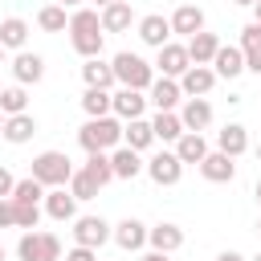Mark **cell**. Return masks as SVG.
<instances>
[{"label":"cell","instance_id":"44dd1931","mask_svg":"<svg viewBox=\"0 0 261 261\" xmlns=\"http://www.w3.org/2000/svg\"><path fill=\"white\" fill-rule=\"evenodd\" d=\"M45 212H49L53 220H61V224H65V220H73V216H77V196H73V192H65V188H49V192H45Z\"/></svg>","mask_w":261,"mask_h":261},{"label":"cell","instance_id":"7a4b0ae2","mask_svg":"<svg viewBox=\"0 0 261 261\" xmlns=\"http://www.w3.org/2000/svg\"><path fill=\"white\" fill-rule=\"evenodd\" d=\"M77 143L82 151H114L122 143V118L118 114H102V118H86L82 130H77Z\"/></svg>","mask_w":261,"mask_h":261},{"label":"cell","instance_id":"e575fe53","mask_svg":"<svg viewBox=\"0 0 261 261\" xmlns=\"http://www.w3.org/2000/svg\"><path fill=\"white\" fill-rule=\"evenodd\" d=\"M0 110H4V114H24V110H29V94H24L20 82H16V86H4V94H0Z\"/></svg>","mask_w":261,"mask_h":261},{"label":"cell","instance_id":"d6a6232c","mask_svg":"<svg viewBox=\"0 0 261 261\" xmlns=\"http://www.w3.org/2000/svg\"><path fill=\"white\" fill-rule=\"evenodd\" d=\"M37 24H41L45 33H65V29H69V16H65V4H45V8L37 12Z\"/></svg>","mask_w":261,"mask_h":261},{"label":"cell","instance_id":"f5cc1de1","mask_svg":"<svg viewBox=\"0 0 261 261\" xmlns=\"http://www.w3.org/2000/svg\"><path fill=\"white\" fill-rule=\"evenodd\" d=\"M0 61H4V45H0Z\"/></svg>","mask_w":261,"mask_h":261},{"label":"cell","instance_id":"8d00e7d4","mask_svg":"<svg viewBox=\"0 0 261 261\" xmlns=\"http://www.w3.org/2000/svg\"><path fill=\"white\" fill-rule=\"evenodd\" d=\"M37 220H41V204H16V228H37Z\"/></svg>","mask_w":261,"mask_h":261},{"label":"cell","instance_id":"e0dca14e","mask_svg":"<svg viewBox=\"0 0 261 261\" xmlns=\"http://www.w3.org/2000/svg\"><path fill=\"white\" fill-rule=\"evenodd\" d=\"M110 163H114V179H135L139 171H147L143 151H135V147H126V143L110 151Z\"/></svg>","mask_w":261,"mask_h":261},{"label":"cell","instance_id":"6f0895ef","mask_svg":"<svg viewBox=\"0 0 261 261\" xmlns=\"http://www.w3.org/2000/svg\"><path fill=\"white\" fill-rule=\"evenodd\" d=\"M0 94H4V86H0Z\"/></svg>","mask_w":261,"mask_h":261},{"label":"cell","instance_id":"6da1fadb","mask_svg":"<svg viewBox=\"0 0 261 261\" xmlns=\"http://www.w3.org/2000/svg\"><path fill=\"white\" fill-rule=\"evenodd\" d=\"M69 45L82 57H102V12L98 8H73L69 12Z\"/></svg>","mask_w":261,"mask_h":261},{"label":"cell","instance_id":"7c38bea8","mask_svg":"<svg viewBox=\"0 0 261 261\" xmlns=\"http://www.w3.org/2000/svg\"><path fill=\"white\" fill-rule=\"evenodd\" d=\"M12 77H16L20 86H37V82L45 77V57H41V53L20 49V53L12 57Z\"/></svg>","mask_w":261,"mask_h":261},{"label":"cell","instance_id":"484cf974","mask_svg":"<svg viewBox=\"0 0 261 261\" xmlns=\"http://www.w3.org/2000/svg\"><path fill=\"white\" fill-rule=\"evenodd\" d=\"M216 49H220V37L216 33H196V37H188V53H192V65H212V57H216Z\"/></svg>","mask_w":261,"mask_h":261},{"label":"cell","instance_id":"5b68a950","mask_svg":"<svg viewBox=\"0 0 261 261\" xmlns=\"http://www.w3.org/2000/svg\"><path fill=\"white\" fill-rule=\"evenodd\" d=\"M16 257H20V261H61V241H57L53 232L29 228V232L16 241Z\"/></svg>","mask_w":261,"mask_h":261},{"label":"cell","instance_id":"f907efd6","mask_svg":"<svg viewBox=\"0 0 261 261\" xmlns=\"http://www.w3.org/2000/svg\"><path fill=\"white\" fill-rule=\"evenodd\" d=\"M4 118H8V114H4V110H0V130H4Z\"/></svg>","mask_w":261,"mask_h":261},{"label":"cell","instance_id":"11a10c76","mask_svg":"<svg viewBox=\"0 0 261 261\" xmlns=\"http://www.w3.org/2000/svg\"><path fill=\"white\" fill-rule=\"evenodd\" d=\"M257 232H261V220H257Z\"/></svg>","mask_w":261,"mask_h":261},{"label":"cell","instance_id":"1f68e13d","mask_svg":"<svg viewBox=\"0 0 261 261\" xmlns=\"http://www.w3.org/2000/svg\"><path fill=\"white\" fill-rule=\"evenodd\" d=\"M98 188H106L110 179H114V163H110V155L106 151H90V159H86V167H82Z\"/></svg>","mask_w":261,"mask_h":261},{"label":"cell","instance_id":"4316f807","mask_svg":"<svg viewBox=\"0 0 261 261\" xmlns=\"http://www.w3.org/2000/svg\"><path fill=\"white\" fill-rule=\"evenodd\" d=\"M151 126H155V143H175V139L184 135V118H179V110H159V114L151 118Z\"/></svg>","mask_w":261,"mask_h":261},{"label":"cell","instance_id":"83f0119b","mask_svg":"<svg viewBox=\"0 0 261 261\" xmlns=\"http://www.w3.org/2000/svg\"><path fill=\"white\" fill-rule=\"evenodd\" d=\"M175 155H179L184 163H200V159L208 155V139H204L200 130H184V135L175 139Z\"/></svg>","mask_w":261,"mask_h":261},{"label":"cell","instance_id":"7dc6e473","mask_svg":"<svg viewBox=\"0 0 261 261\" xmlns=\"http://www.w3.org/2000/svg\"><path fill=\"white\" fill-rule=\"evenodd\" d=\"M61 4H65V8H73V4H82V0H61Z\"/></svg>","mask_w":261,"mask_h":261},{"label":"cell","instance_id":"277c9868","mask_svg":"<svg viewBox=\"0 0 261 261\" xmlns=\"http://www.w3.org/2000/svg\"><path fill=\"white\" fill-rule=\"evenodd\" d=\"M77 167L69 163V155L65 151H41L37 159H33V179H41L45 188H65L69 184V175H73Z\"/></svg>","mask_w":261,"mask_h":261},{"label":"cell","instance_id":"f1b7e54d","mask_svg":"<svg viewBox=\"0 0 261 261\" xmlns=\"http://www.w3.org/2000/svg\"><path fill=\"white\" fill-rule=\"evenodd\" d=\"M82 110H86V118L114 114V94H110V90H94V86H86V94H82Z\"/></svg>","mask_w":261,"mask_h":261},{"label":"cell","instance_id":"d4e9b609","mask_svg":"<svg viewBox=\"0 0 261 261\" xmlns=\"http://www.w3.org/2000/svg\"><path fill=\"white\" fill-rule=\"evenodd\" d=\"M0 135H4V139H8L12 147H20V143H29V139L37 135V118H33L29 110H24V114H8V118H4V130H0Z\"/></svg>","mask_w":261,"mask_h":261},{"label":"cell","instance_id":"7402d4cb","mask_svg":"<svg viewBox=\"0 0 261 261\" xmlns=\"http://www.w3.org/2000/svg\"><path fill=\"white\" fill-rule=\"evenodd\" d=\"M82 82H86V86H94V90H110V86H118L114 65H110V61H102V57H86V65H82Z\"/></svg>","mask_w":261,"mask_h":261},{"label":"cell","instance_id":"816d5d0a","mask_svg":"<svg viewBox=\"0 0 261 261\" xmlns=\"http://www.w3.org/2000/svg\"><path fill=\"white\" fill-rule=\"evenodd\" d=\"M106 4H114V0H98V8H106Z\"/></svg>","mask_w":261,"mask_h":261},{"label":"cell","instance_id":"8fae6325","mask_svg":"<svg viewBox=\"0 0 261 261\" xmlns=\"http://www.w3.org/2000/svg\"><path fill=\"white\" fill-rule=\"evenodd\" d=\"M147 90H130V86H118L114 90V114L122 118V122H130V118H143V110H147Z\"/></svg>","mask_w":261,"mask_h":261},{"label":"cell","instance_id":"681fc988","mask_svg":"<svg viewBox=\"0 0 261 261\" xmlns=\"http://www.w3.org/2000/svg\"><path fill=\"white\" fill-rule=\"evenodd\" d=\"M232 4H249V8H253V4H257V0H232Z\"/></svg>","mask_w":261,"mask_h":261},{"label":"cell","instance_id":"9f6ffc18","mask_svg":"<svg viewBox=\"0 0 261 261\" xmlns=\"http://www.w3.org/2000/svg\"><path fill=\"white\" fill-rule=\"evenodd\" d=\"M253 261H261V253H257V257H253Z\"/></svg>","mask_w":261,"mask_h":261},{"label":"cell","instance_id":"9c48e42d","mask_svg":"<svg viewBox=\"0 0 261 261\" xmlns=\"http://www.w3.org/2000/svg\"><path fill=\"white\" fill-rule=\"evenodd\" d=\"M200 175H204L208 184H232V179H237V159L224 155V151H208V155L200 159Z\"/></svg>","mask_w":261,"mask_h":261},{"label":"cell","instance_id":"f6af8a7d","mask_svg":"<svg viewBox=\"0 0 261 261\" xmlns=\"http://www.w3.org/2000/svg\"><path fill=\"white\" fill-rule=\"evenodd\" d=\"M253 20H257V24H261V0H257V4H253Z\"/></svg>","mask_w":261,"mask_h":261},{"label":"cell","instance_id":"b9f144b4","mask_svg":"<svg viewBox=\"0 0 261 261\" xmlns=\"http://www.w3.org/2000/svg\"><path fill=\"white\" fill-rule=\"evenodd\" d=\"M245 69L261 77V53H245Z\"/></svg>","mask_w":261,"mask_h":261},{"label":"cell","instance_id":"d590c367","mask_svg":"<svg viewBox=\"0 0 261 261\" xmlns=\"http://www.w3.org/2000/svg\"><path fill=\"white\" fill-rule=\"evenodd\" d=\"M69 192H73L77 200H94V196H98L102 188H98V184H94V179H90V175H86V171L77 167V171L69 175Z\"/></svg>","mask_w":261,"mask_h":261},{"label":"cell","instance_id":"ffe728a7","mask_svg":"<svg viewBox=\"0 0 261 261\" xmlns=\"http://www.w3.org/2000/svg\"><path fill=\"white\" fill-rule=\"evenodd\" d=\"M167 20H171V33H179V37H196V33L204 29V8H200V4H179Z\"/></svg>","mask_w":261,"mask_h":261},{"label":"cell","instance_id":"52a82bcc","mask_svg":"<svg viewBox=\"0 0 261 261\" xmlns=\"http://www.w3.org/2000/svg\"><path fill=\"white\" fill-rule=\"evenodd\" d=\"M110 237H114V228H110L102 216H73V245H86V249H102Z\"/></svg>","mask_w":261,"mask_h":261},{"label":"cell","instance_id":"f35d334b","mask_svg":"<svg viewBox=\"0 0 261 261\" xmlns=\"http://www.w3.org/2000/svg\"><path fill=\"white\" fill-rule=\"evenodd\" d=\"M0 228H16V200L12 196L0 200Z\"/></svg>","mask_w":261,"mask_h":261},{"label":"cell","instance_id":"4dcf8cb0","mask_svg":"<svg viewBox=\"0 0 261 261\" xmlns=\"http://www.w3.org/2000/svg\"><path fill=\"white\" fill-rule=\"evenodd\" d=\"M24 41H29V20H20V16H4V20H0V45L20 53Z\"/></svg>","mask_w":261,"mask_h":261},{"label":"cell","instance_id":"c3c4849f","mask_svg":"<svg viewBox=\"0 0 261 261\" xmlns=\"http://www.w3.org/2000/svg\"><path fill=\"white\" fill-rule=\"evenodd\" d=\"M4 257H8V249H4V241H0V261H4Z\"/></svg>","mask_w":261,"mask_h":261},{"label":"cell","instance_id":"bcb514c9","mask_svg":"<svg viewBox=\"0 0 261 261\" xmlns=\"http://www.w3.org/2000/svg\"><path fill=\"white\" fill-rule=\"evenodd\" d=\"M253 196H257V204H261V179H257V188H253Z\"/></svg>","mask_w":261,"mask_h":261},{"label":"cell","instance_id":"9a60e30c","mask_svg":"<svg viewBox=\"0 0 261 261\" xmlns=\"http://www.w3.org/2000/svg\"><path fill=\"white\" fill-rule=\"evenodd\" d=\"M151 102H155V110H175V106H184V90H179V77H155L151 82Z\"/></svg>","mask_w":261,"mask_h":261},{"label":"cell","instance_id":"cb8c5ba5","mask_svg":"<svg viewBox=\"0 0 261 261\" xmlns=\"http://www.w3.org/2000/svg\"><path fill=\"white\" fill-rule=\"evenodd\" d=\"M135 24V12H130V0H114L102 8V33H126Z\"/></svg>","mask_w":261,"mask_h":261},{"label":"cell","instance_id":"2e32d148","mask_svg":"<svg viewBox=\"0 0 261 261\" xmlns=\"http://www.w3.org/2000/svg\"><path fill=\"white\" fill-rule=\"evenodd\" d=\"M179 118H184V130H208L212 126V102L208 98H184Z\"/></svg>","mask_w":261,"mask_h":261},{"label":"cell","instance_id":"7bdbcfd3","mask_svg":"<svg viewBox=\"0 0 261 261\" xmlns=\"http://www.w3.org/2000/svg\"><path fill=\"white\" fill-rule=\"evenodd\" d=\"M143 261H171V253H159V249H151V253H143Z\"/></svg>","mask_w":261,"mask_h":261},{"label":"cell","instance_id":"30bf717a","mask_svg":"<svg viewBox=\"0 0 261 261\" xmlns=\"http://www.w3.org/2000/svg\"><path fill=\"white\" fill-rule=\"evenodd\" d=\"M212 86H216V69L212 65H188V73L179 77L184 98H208Z\"/></svg>","mask_w":261,"mask_h":261},{"label":"cell","instance_id":"5bb4252c","mask_svg":"<svg viewBox=\"0 0 261 261\" xmlns=\"http://www.w3.org/2000/svg\"><path fill=\"white\" fill-rule=\"evenodd\" d=\"M212 69H216V77H241L245 73V49L241 45H220L216 49V57H212Z\"/></svg>","mask_w":261,"mask_h":261},{"label":"cell","instance_id":"ab89813d","mask_svg":"<svg viewBox=\"0 0 261 261\" xmlns=\"http://www.w3.org/2000/svg\"><path fill=\"white\" fill-rule=\"evenodd\" d=\"M65 261H98V249H86V245H73L65 253Z\"/></svg>","mask_w":261,"mask_h":261},{"label":"cell","instance_id":"4fadbf2b","mask_svg":"<svg viewBox=\"0 0 261 261\" xmlns=\"http://www.w3.org/2000/svg\"><path fill=\"white\" fill-rule=\"evenodd\" d=\"M139 41H143V45H151V49H163V45L171 41V20H167V16H159V12L143 16V20H139Z\"/></svg>","mask_w":261,"mask_h":261},{"label":"cell","instance_id":"74e56055","mask_svg":"<svg viewBox=\"0 0 261 261\" xmlns=\"http://www.w3.org/2000/svg\"><path fill=\"white\" fill-rule=\"evenodd\" d=\"M241 49H245V53H261V24H257V20H249V24L241 29Z\"/></svg>","mask_w":261,"mask_h":261},{"label":"cell","instance_id":"603a6c76","mask_svg":"<svg viewBox=\"0 0 261 261\" xmlns=\"http://www.w3.org/2000/svg\"><path fill=\"white\" fill-rule=\"evenodd\" d=\"M216 151H224V155H245L249 151V130L241 126V122H228V126H220L216 130Z\"/></svg>","mask_w":261,"mask_h":261},{"label":"cell","instance_id":"836d02e7","mask_svg":"<svg viewBox=\"0 0 261 261\" xmlns=\"http://www.w3.org/2000/svg\"><path fill=\"white\" fill-rule=\"evenodd\" d=\"M45 192H49V188H45L41 179L24 175V179H16V188H12V200H16V204H41V200H45Z\"/></svg>","mask_w":261,"mask_h":261},{"label":"cell","instance_id":"f546056e","mask_svg":"<svg viewBox=\"0 0 261 261\" xmlns=\"http://www.w3.org/2000/svg\"><path fill=\"white\" fill-rule=\"evenodd\" d=\"M122 143L135 147V151H147V147L155 143V126H151L147 118H130V122L122 126Z\"/></svg>","mask_w":261,"mask_h":261},{"label":"cell","instance_id":"d6986e66","mask_svg":"<svg viewBox=\"0 0 261 261\" xmlns=\"http://www.w3.org/2000/svg\"><path fill=\"white\" fill-rule=\"evenodd\" d=\"M147 245L159 253H175V249H184V228L171 220H159L155 228H147Z\"/></svg>","mask_w":261,"mask_h":261},{"label":"cell","instance_id":"db71d44e","mask_svg":"<svg viewBox=\"0 0 261 261\" xmlns=\"http://www.w3.org/2000/svg\"><path fill=\"white\" fill-rule=\"evenodd\" d=\"M257 159H261V143H257Z\"/></svg>","mask_w":261,"mask_h":261},{"label":"cell","instance_id":"ee69618b","mask_svg":"<svg viewBox=\"0 0 261 261\" xmlns=\"http://www.w3.org/2000/svg\"><path fill=\"white\" fill-rule=\"evenodd\" d=\"M216 261H245V257H241V253H237V249H224V253H220V257H216Z\"/></svg>","mask_w":261,"mask_h":261},{"label":"cell","instance_id":"ac0fdd59","mask_svg":"<svg viewBox=\"0 0 261 261\" xmlns=\"http://www.w3.org/2000/svg\"><path fill=\"white\" fill-rule=\"evenodd\" d=\"M114 245H118V249H126V253H139V249L147 245V224H143V220H135V216L118 220V224H114Z\"/></svg>","mask_w":261,"mask_h":261},{"label":"cell","instance_id":"ba28073f","mask_svg":"<svg viewBox=\"0 0 261 261\" xmlns=\"http://www.w3.org/2000/svg\"><path fill=\"white\" fill-rule=\"evenodd\" d=\"M188 65H192V53H188V45H179V41H167V45L159 49V57H155V69H159L163 77H184Z\"/></svg>","mask_w":261,"mask_h":261},{"label":"cell","instance_id":"3957f363","mask_svg":"<svg viewBox=\"0 0 261 261\" xmlns=\"http://www.w3.org/2000/svg\"><path fill=\"white\" fill-rule=\"evenodd\" d=\"M114 77H118V86H130V90H151V82H155V65L151 61H143L139 53H130V49H122V53H114Z\"/></svg>","mask_w":261,"mask_h":261},{"label":"cell","instance_id":"8992f818","mask_svg":"<svg viewBox=\"0 0 261 261\" xmlns=\"http://www.w3.org/2000/svg\"><path fill=\"white\" fill-rule=\"evenodd\" d=\"M147 175H151L159 188H175V184L184 179V159H179L175 151H159V155L147 159Z\"/></svg>","mask_w":261,"mask_h":261},{"label":"cell","instance_id":"60d3db41","mask_svg":"<svg viewBox=\"0 0 261 261\" xmlns=\"http://www.w3.org/2000/svg\"><path fill=\"white\" fill-rule=\"evenodd\" d=\"M12 188H16L12 171H8V167H0V200H4V196H12Z\"/></svg>","mask_w":261,"mask_h":261}]
</instances>
